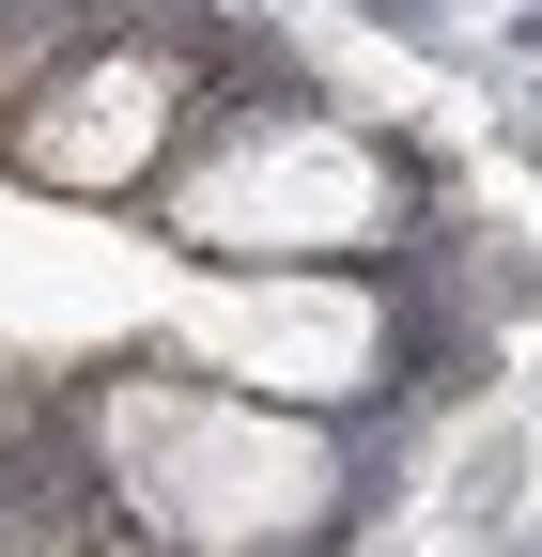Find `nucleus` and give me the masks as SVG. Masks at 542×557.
Listing matches in <instances>:
<instances>
[{
  "mask_svg": "<svg viewBox=\"0 0 542 557\" xmlns=\"http://www.w3.org/2000/svg\"><path fill=\"white\" fill-rule=\"evenodd\" d=\"M94 434H109L124 511H140L156 542H186V557H295V542H325V511H342V449H325L310 418L248 403V387L124 372L94 403Z\"/></svg>",
  "mask_w": 542,
  "mask_h": 557,
  "instance_id": "f257e3e1",
  "label": "nucleus"
},
{
  "mask_svg": "<svg viewBox=\"0 0 542 557\" xmlns=\"http://www.w3.org/2000/svg\"><path fill=\"white\" fill-rule=\"evenodd\" d=\"M171 233L218 248V263H342V248L403 233V171L372 156L357 124L263 109V124L201 139V156L171 171Z\"/></svg>",
  "mask_w": 542,
  "mask_h": 557,
  "instance_id": "f03ea898",
  "label": "nucleus"
},
{
  "mask_svg": "<svg viewBox=\"0 0 542 557\" xmlns=\"http://www.w3.org/2000/svg\"><path fill=\"white\" fill-rule=\"evenodd\" d=\"M171 139H186V78L156 47H94V62H62V78L0 124V156H16L47 201H124V186L171 171Z\"/></svg>",
  "mask_w": 542,
  "mask_h": 557,
  "instance_id": "7ed1b4c3",
  "label": "nucleus"
},
{
  "mask_svg": "<svg viewBox=\"0 0 542 557\" xmlns=\"http://www.w3.org/2000/svg\"><path fill=\"white\" fill-rule=\"evenodd\" d=\"M372 372V310H280L263 341H233V387H357Z\"/></svg>",
  "mask_w": 542,
  "mask_h": 557,
  "instance_id": "20e7f679",
  "label": "nucleus"
}]
</instances>
